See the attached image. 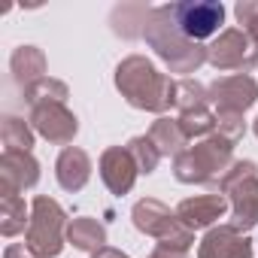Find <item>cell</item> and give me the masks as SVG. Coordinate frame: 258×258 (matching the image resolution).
<instances>
[{"mask_svg": "<svg viewBox=\"0 0 258 258\" xmlns=\"http://www.w3.org/2000/svg\"><path fill=\"white\" fill-rule=\"evenodd\" d=\"M234 164V143L213 134L188 146L179 158H173V176L185 185H216L225 170Z\"/></svg>", "mask_w": 258, "mask_h": 258, "instance_id": "3957f363", "label": "cell"}, {"mask_svg": "<svg viewBox=\"0 0 258 258\" xmlns=\"http://www.w3.org/2000/svg\"><path fill=\"white\" fill-rule=\"evenodd\" d=\"M91 258H131V255H124L121 249H112V246H103V249H97Z\"/></svg>", "mask_w": 258, "mask_h": 258, "instance_id": "f546056e", "label": "cell"}, {"mask_svg": "<svg viewBox=\"0 0 258 258\" xmlns=\"http://www.w3.org/2000/svg\"><path fill=\"white\" fill-rule=\"evenodd\" d=\"M152 7H143V4H124V7H115L109 22H112V31L124 40H137L143 37L146 31V19H149Z\"/></svg>", "mask_w": 258, "mask_h": 258, "instance_id": "d6986e66", "label": "cell"}, {"mask_svg": "<svg viewBox=\"0 0 258 258\" xmlns=\"http://www.w3.org/2000/svg\"><path fill=\"white\" fill-rule=\"evenodd\" d=\"M210 103L216 112H246L258 100V82L249 73H234V76H219L207 85Z\"/></svg>", "mask_w": 258, "mask_h": 258, "instance_id": "9c48e42d", "label": "cell"}, {"mask_svg": "<svg viewBox=\"0 0 258 258\" xmlns=\"http://www.w3.org/2000/svg\"><path fill=\"white\" fill-rule=\"evenodd\" d=\"M131 222L140 234L146 237H155L158 246H170V249H179V252H188L191 243H195V231H188L176 210H170L167 204L155 201V198H143L134 204L131 210Z\"/></svg>", "mask_w": 258, "mask_h": 258, "instance_id": "8992f818", "label": "cell"}, {"mask_svg": "<svg viewBox=\"0 0 258 258\" xmlns=\"http://www.w3.org/2000/svg\"><path fill=\"white\" fill-rule=\"evenodd\" d=\"M210 103V94H207V85H201L198 79H179L176 82V106L179 112H188V109H201Z\"/></svg>", "mask_w": 258, "mask_h": 258, "instance_id": "d4e9b609", "label": "cell"}, {"mask_svg": "<svg viewBox=\"0 0 258 258\" xmlns=\"http://www.w3.org/2000/svg\"><path fill=\"white\" fill-rule=\"evenodd\" d=\"M127 152L134 155L140 173H146V176L155 173V167L161 164V152H158V146L149 140V134H143V137H131V140H127Z\"/></svg>", "mask_w": 258, "mask_h": 258, "instance_id": "cb8c5ba5", "label": "cell"}, {"mask_svg": "<svg viewBox=\"0 0 258 258\" xmlns=\"http://www.w3.org/2000/svg\"><path fill=\"white\" fill-rule=\"evenodd\" d=\"M67 97H70V88H67L61 79H52V76L40 79L34 88L25 91V103H28L31 109H34V106H43V103H67Z\"/></svg>", "mask_w": 258, "mask_h": 258, "instance_id": "603a6c76", "label": "cell"}, {"mask_svg": "<svg viewBox=\"0 0 258 258\" xmlns=\"http://www.w3.org/2000/svg\"><path fill=\"white\" fill-rule=\"evenodd\" d=\"M143 40L167 64L170 73H195L201 64H207V46H201V43H195L182 34V28L176 25L167 4L152 7V13L146 19Z\"/></svg>", "mask_w": 258, "mask_h": 258, "instance_id": "7a4b0ae2", "label": "cell"}, {"mask_svg": "<svg viewBox=\"0 0 258 258\" xmlns=\"http://www.w3.org/2000/svg\"><path fill=\"white\" fill-rule=\"evenodd\" d=\"M231 210L228 198L225 195H195V198H185L176 204V216L179 222L188 228V231H201V228H216V222Z\"/></svg>", "mask_w": 258, "mask_h": 258, "instance_id": "4fadbf2b", "label": "cell"}, {"mask_svg": "<svg viewBox=\"0 0 258 258\" xmlns=\"http://www.w3.org/2000/svg\"><path fill=\"white\" fill-rule=\"evenodd\" d=\"M198 258H252V240L237 231L231 222L216 225L204 234L198 246Z\"/></svg>", "mask_w": 258, "mask_h": 258, "instance_id": "5bb4252c", "label": "cell"}, {"mask_svg": "<svg viewBox=\"0 0 258 258\" xmlns=\"http://www.w3.org/2000/svg\"><path fill=\"white\" fill-rule=\"evenodd\" d=\"M40 182V161L34 152H4L0 155V195H22Z\"/></svg>", "mask_w": 258, "mask_h": 258, "instance_id": "7c38bea8", "label": "cell"}, {"mask_svg": "<svg viewBox=\"0 0 258 258\" xmlns=\"http://www.w3.org/2000/svg\"><path fill=\"white\" fill-rule=\"evenodd\" d=\"M31 127L49 143L67 146L79 134V118L67 109V103H43L31 109Z\"/></svg>", "mask_w": 258, "mask_h": 258, "instance_id": "30bf717a", "label": "cell"}, {"mask_svg": "<svg viewBox=\"0 0 258 258\" xmlns=\"http://www.w3.org/2000/svg\"><path fill=\"white\" fill-rule=\"evenodd\" d=\"M67 243H70L73 249H79V252L94 255L97 249L106 246V228H103L97 219H91V216L70 219V225H67Z\"/></svg>", "mask_w": 258, "mask_h": 258, "instance_id": "ac0fdd59", "label": "cell"}, {"mask_svg": "<svg viewBox=\"0 0 258 258\" xmlns=\"http://www.w3.org/2000/svg\"><path fill=\"white\" fill-rule=\"evenodd\" d=\"M10 70H13L16 85L25 94L40 79H46V55H43V49H37V46H19L13 52V58H10Z\"/></svg>", "mask_w": 258, "mask_h": 258, "instance_id": "2e32d148", "label": "cell"}, {"mask_svg": "<svg viewBox=\"0 0 258 258\" xmlns=\"http://www.w3.org/2000/svg\"><path fill=\"white\" fill-rule=\"evenodd\" d=\"M252 131H255V137H258V118H255V121H252Z\"/></svg>", "mask_w": 258, "mask_h": 258, "instance_id": "4dcf8cb0", "label": "cell"}, {"mask_svg": "<svg viewBox=\"0 0 258 258\" xmlns=\"http://www.w3.org/2000/svg\"><path fill=\"white\" fill-rule=\"evenodd\" d=\"M182 34L195 43H204L210 37H219L225 22V7L219 0H182V4H167Z\"/></svg>", "mask_w": 258, "mask_h": 258, "instance_id": "ba28073f", "label": "cell"}, {"mask_svg": "<svg viewBox=\"0 0 258 258\" xmlns=\"http://www.w3.org/2000/svg\"><path fill=\"white\" fill-rule=\"evenodd\" d=\"M31 225V210L25 207L22 195H0V234L4 237H16L22 231H28Z\"/></svg>", "mask_w": 258, "mask_h": 258, "instance_id": "ffe728a7", "label": "cell"}, {"mask_svg": "<svg viewBox=\"0 0 258 258\" xmlns=\"http://www.w3.org/2000/svg\"><path fill=\"white\" fill-rule=\"evenodd\" d=\"M207 61L216 70H240V73H246V70L258 67V43L243 28H228L207 46Z\"/></svg>", "mask_w": 258, "mask_h": 258, "instance_id": "52a82bcc", "label": "cell"}, {"mask_svg": "<svg viewBox=\"0 0 258 258\" xmlns=\"http://www.w3.org/2000/svg\"><path fill=\"white\" fill-rule=\"evenodd\" d=\"M234 16L243 25V31L258 43V0H240V4L234 7Z\"/></svg>", "mask_w": 258, "mask_h": 258, "instance_id": "4316f807", "label": "cell"}, {"mask_svg": "<svg viewBox=\"0 0 258 258\" xmlns=\"http://www.w3.org/2000/svg\"><path fill=\"white\" fill-rule=\"evenodd\" d=\"M67 213L55 198L37 195L31 201V225L25 231V243L40 258H58L67 243Z\"/></svg>", "mask_w": 258, "mask_h": 258, "instance_id": "5b68a950", "label": "cell"}, {"mask_svg": "<svg viewBox=\"0 0 258 258\" xmlns=\"http://www.w3.org/2000/svg\"><path fill=\"white\" fill-rule=\"evenodd\" d=\"M216 195H225L231 204V225L237 231H252L258 225V164L234 161L225 176L213 185Z\"/></svg>", "mask_w": 258, "mask_h": 258, "instance_id": "277c9868", "label": "cell"}, {"mask_svg": "<svg viewBox=\"0 0 258 258\" xmlns=\"http://www.w3.org/2000/svg\"><path fill=\"white\" fill-rule=\"evenodd\" d=\"M97 170H100V179L103 185L112 191V195H127L134 188L137 176H140V167L134 161V155L127 152V146H109L100 152V161H97Z\"/></svg>", "mask_w": 258, "mask_h": 258, "instance_id": "8fae6325", "label": "cell"}, {"mask_svg": "<svg viewBox=\"0 0 258 258\" xmlns=\"http://www.w3.org/2000/svg\"><path fill=\"white\" fill-rule=\"evenodd\" d=\"M176 118H179V127L185 131L188 140H207L216 134V112H210V106L179 112Z\"/></svg>", "mask_w": 258, "mask_h": 258, "instance_id": "7402d4cb", "label": "cell"}, {"mask_svg": "<svg viewBox=\"0 0 258 258\" xmlns=\"http://www.w3.org/2000/svg\"><path fill=\"white\" fill-rule=\"evenodd\" d=\"M55 179L64 191H82L91 179V158L79 146H64L55 161Z\"/></svg>", "mask_w": 258, "mask_h": 258, "instance_id": "9a60e30c", "label": "cell"}, {"mask_svg": "<svg viewBox=\"0 0 258 258\" xmlns=\"http://www.w3.org/2000/svg\"><path fill=\"white\" fill-rule=\"evenodd\" d=\"M34 127L19 118V115H4L0 118V140H4V152H31L34 146Z\"/></svg>", "mask_w": 258, "mask_h": 258, "instance_id": "44dd1931", "label": "cell"}, {"mask_svg": "<svg viewBox=\"0 0 258 258\" xmlns=\"http://www.w3.org/2000/svg\"><path fill=\"white\" fill-rule=\"evenodd\" d=\"M4 258H40L28 243H10L7 249H4Z\"/></svg>", "mask_w": 258, "mask_h": 258, "instance_id": "83f0119b", "label": "cell"}, {"mask_svg": "<svg viewBox=\"0 0 258 258\" xmlns=\"http://www.w3.org/2000/svg\"><path fill=\"white\" fill-rule=\"evenodd\" d=\"M115 88L118 94L143 112H167L176 106V79L161 73L146 55H127L115 67Z\"/></svg>", "mask_w": 258, "mask_h": 258, "instance_id": "6da1fadb", "label": "cell"}, {"mask_svg": "<svg viewBox=\"0 0 258 258\" xmlns=\"http://www.w3.org/2000/svg\"><path fill=\"white\" fill-rule=\"evenodd\" d=\"M146 258H188V252H179V249H170V246H155Z\"/></svg>", "mask_w": 258, "mask_h": 258, "instance_id": "f1b7e54d", "label": "cell"}, {"mask_svg": "<svg viewBox=\"0 0 258 258\" xmlns=\"http://www.w3.org/2000/svg\"><path fill=\"white\" fill-rule=\"evenodd\" d=\"M149 140L158 146L161 158H179V155L188 149V143H191V140L185 137V131L179 127V118H170V115H161V118L152 121Z\"/></svg>", "mask_w": 258, "mask_h": 258, "instance_id": "e0dca14e", "label": "cell"}, {"mask_svg": "<svg viewBox=\"0 0 258 258\" xmlns=\"http://www.w3.org/2000/svg\"><path fill=\"white\" fill-rule=\"evenodd\" d=\"M216 134L237 146V143L243 140V134H246L243 115H240V112H216Z\"/></svg>", "mask_w": 258, "mask_h": 258, "instance_id": "484cf974", "label": "cell"}]
</instances>
